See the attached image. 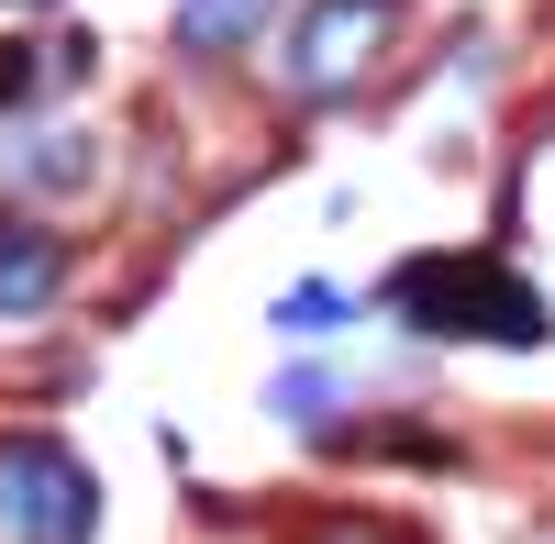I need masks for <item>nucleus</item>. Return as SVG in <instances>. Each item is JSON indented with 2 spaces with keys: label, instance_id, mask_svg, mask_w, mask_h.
Listing matches in <instances>:
<instances>
[{
  "label": "nucleus",
  "instance_id": "nucleus-1",
  "mask_svg": "<svg viewBox=\"0 0 555 544\" xmlns=\"http://www.w3.org/2000/svg\"><path fill=\"white\" fill-rule=\"evenodd\" d=\"M389 311L411 334H434V345H544L555 334V311L489 256H411V267H389Z\"/></svg>",
  "mask_w": 555,
  "mask_h": 544
},
{
  "label": "nucleus",
  "instance_id": "nucleus-2",
  "mask_svg": "<svg viewBox=\"0 0 555 544\" xmlns=\"http://www.w3.org/2000/svg\"><path fill=\"white\" fill-rule=\"evenodd\" d=\"M89 467L44 433H0V544H89Z\"/></svg>",
  "mask_w": 555,
  "mask_h": 544
},
{
  "label": "nucleus",
  "instance_id": "nucleus-3",
  "mask_svg": "<svg viewBox=\"0 0 555 544\" xmlns=\"http://www.w3.org/2000/svg\"><path fill=\"white\" fill-rule=\"evenodd\" d=\"M400 23H411V0H311L300 34H289V89L300 101H345L356 78H378Z\"/></svg>",
  "mask_w": 555,
  "mask_h": 544
},
{
  "label": "nucleus",
  "instance_id": "nucleus-4",
  "mask_svg": "<svg viewBox=\"0 0 555 544\" xmlns=\"http://www.w3.org/2000/svg\"><path fill=\"white\" fill-rule=\"evenodd\" d=\"M56 279H67V245L44 234V222L0 211V311H44V300H56Z\"/></svg>",
  "mask_w": 555,
  "mask_h": 544
},
{
  "label": "nucleus",
  "instance_id": "nucleus-5",
  "mask_svg": "<svg viewBox=\"0 0 555 544\" xmlns=\"http://www.w3.org/2000/svg\"><path fill=\"white\" fill-rule=\"evenodd\" d=\"M267 12L278 0H190V12H178V44H190V56H222V44H245Z\"/></svg>",
  "mask_w": 555,
  "mask_h": 544
},
{
  "label": "nucleus",
  "instance_id": "nucleus-6",
  "mask_svg": "<svg viewBox=\"0 0 555 544\" xmlns=\"http://www.w3.org/2000/svg\"><path fill=\"white\" fill-rule=\"evenodd\" d=\"M12 178H34V190H78L89 145H67V133H56V145H12Z\"/></svg>",
  "mask_w": 555,
  "mask_h": 544
},
{
  "label": "nucleus",
  "instance_id": "nucleus-7",
  "mask_svg": "<svg viewBox=\"0 0 555 544\" xmlns=\"http://www.w3.org/2000/svg\"><path fill=\"white\" fill-rule=\"evenodd\" d=\"M334 323H345V289H322V279L278 300V334H334Z\"/></svg>",
  "mask_w": 555,
  "mask_h": 544
},
{
  "label": "nucleus",
  "instance_id": "nucleus-8",
  "mask_svg": "<svg viewBox=\"0 0 555 544\" xmlns=\"http://www.w3.org/2000/svg\"><path fill=\"white\" fill-rule=\"evenodd\" d=\"M300 544H411V533H400V522H366V511H322Z\"/></svg>",
  "mask_w": 555,
  "mask_h": 544
},
{
  "label": "nucleus",
  "instance_id": "nucleus-9",
  "mask_svg": "<svg viewBox=\"0 0 555 544\" xmlns=\"http://www.w3.org/2000/svg\"><path fill=\"white\" fill-rule=\"evenodd\" d=\"M23 89H34V56H23V44H0V101H23Z\"/></svg>",
  "mask_w": 555,
  "mask_h": 544
}]
</instances>
